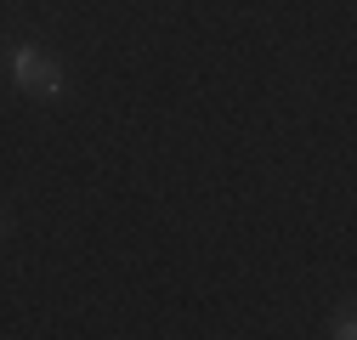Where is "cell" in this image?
Listing matches in <instances>:
<instances>
[{"label": "cell", "instance_id": "obj_1", "mask_svg": "<svg viewBox=\"0 0 357 340\" xmlns=\"http://www.w3.org/2000/svg\"><path fill=\"white\" fill-rule=\"evenodd\" d=\"M12 74H17L23 91H34V97H57V91H63L57 63H52L46 52H34V46H17V52H12Z\"/></svg>", "mask_w": 357, "mask_h": 340}, {"label": "cell", "instance_id": "obj_2", "mask_svg": "<svg viewBox=\"0 0 357 340\" xmlns=\"http://www.w3.org/2000/svg\"><path fill=\"white\" fill-rule=\"evenodd\" d=\"M351 334H357V323H351V312H340L335 318V340H351Z\"/></svg>", "mask_w": 357, "mask_h": 340}]
</instances>
